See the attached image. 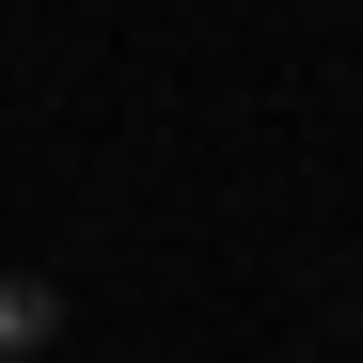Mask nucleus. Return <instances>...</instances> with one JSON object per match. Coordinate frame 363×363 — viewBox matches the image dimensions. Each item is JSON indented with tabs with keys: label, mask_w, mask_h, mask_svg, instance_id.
Returning a JSON list of instances; mask_svg holds the SVG:
<instances>
[{
	"label": "nucleus",
	"mask_w": 363,
	"mask_h": 363,
	"mask_svg": "<svg viewBox=\"0 0 363 363\" xmlns=\"http://www.w3.org/2000/svg\"><path fill=\"white\" fill-rule=\"evenodd\" d=\"M48 332H64V300H48V284H0V363H32Z\"/></svg>",
	"instance_id": "1"
}]
</instances>
